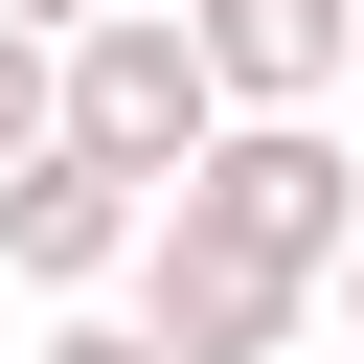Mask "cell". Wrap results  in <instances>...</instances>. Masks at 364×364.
<instances>
[{
    "label": "cell",
    "mask_w": 364,
    "mask_h": 364,
    "mask_svg": "<svg viewBox=\"0 0 364 364\" xmlns=\"http://www.w3.org/2000/svg\"><path fill=\"white\" fill-rule=\"evenodd\" d=\"M46 136H68V46H23V23H0V159H46Z\"/></svg>",
    "instance_id": "cell-6"
},
{
    "label": "cell",
    "mask_w": 364,
    "mask_h": 364,
    "mask_svg": "<svg viewBox=\"0 0 364 364\" xmlns=\"http://www.w3.org/2000/svg\"><path fill=\"white\" fill-rule=\"evenodd\" d=\"M159 250V182H114L91 136H46V159H0V273L46 296V318H91L114 273Z\"/></svg>",
    "instance_id": "cell-3"
},
{
    "label": "cell",
    "mask_w": 364,
    "mask_h": 364,
    "mask_svg": "<svg viewBox=\"0 0 364 364\" xmlns=\"http://www.w3.org/2000/svg\"><path fill=\"white\" fill-rule=\"evenodd\" d=\"M0 23H23V46H68V23H114V0H0Z\"/></svg>",
    "instance_id": "cell-8"
},
{
    "label": "cell",
    "mask_w": 364,
    "mask_h": 364,
    "mask_svg": "<svg viewBox=\"0 0 364 364\" xmlns=\"http://www.w3.org/2000/svg\"><path fill=\"white\" fill-rule=\"evenodd\" d=\"M23 364H159V341H136V318H114V296H91V318H46V341H23Z\"/></svg>",
    "instance_id": "cell-7"
},
{
    "label": "cell",
    "mask_w": 364,
    "mask_h": 364,
    "mask_svg": "<svg viewBox=\"0 0 364 364\" xmlns=\"http://www.w3.org/2000/svg\"><path fill=\"white\" fill-rule=\"evenodd\" d=\"M182 23H205L228 114H341L364 91V0H182Z\"/></svg>",
    "instance_id": "cell-5"
},
{
    "label": "cell",
    "mask_w": 364,
    "mask_h": 364,
    "mask_svg": "<svg viewBox=\"0 0 364 364\" xmlns=\"http://www.w3.org/2000/svg\"><path fill=\"white\" fill-rule=\"evenodd\" d=\"M318 318H341V341H364V250H341V273H318Z\"/></svg>",
    "instance_id": "cell-9"
},
{
    "label": "cell",
    "mask_w": 364,
    "mask_h": 364,
    "mask_svg": "<svg viewBox=\"0 0 364 364\" xmlns=\"http://www.w3.org/2000/svg\"><path fill=\"white\" fill-rule=\"evenodd\" d=\"M159 228H205V250H250V273H341V250H364V159H341V114H228V136L159 182Z\"/></svg>",
    "instance_id": "cell-1"
},
{
    "label": "cell",
    "mask_w": 364,
    "mask_h": 364,
    "mask_svg": "<svg viewBox=\"0 0 364 364\" xmlns=\"http://www.w3.org/2000/svg\"><path fill=\"white\" fill-rule=\"evenodd\" d=\"M114 318H136L159 364H273V341L318 318V273H250V250H205V228H159V250L114 273Z\"/></svg>",
    "instance_id": "cell-4"
},
{
    "label": "cell",
    "mask_w": 364,
    "mask_h": 364,
    "mask_svg": "<svg viewBox=\"0 0 364 364\" xmlns=\"http://www.w3.org/2000/svg\"><path fill=\"white\" fill-rule=\"evenodd\" d=\"M68 136H91L114 182H182V159L228 136V68H205V23H182V0H114V23H68Z\"/></svg>",
    "instance_id": "cell-2"
}]
</instances>
